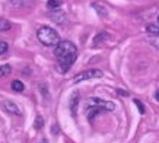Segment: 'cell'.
<instances>
[{"label":"cell","instance_id":"obj_16","mask_svg":"<svg viewBox=\"0 0 159 143\" xmlns=\"http://www.w3.org/2000/svg\"><path fill=\"white\" fill-rule=\"evenodd\" d=\"M43 126H44V120H43V117H37V118H35L34 127H35L37 130H39V129H43Z\"/></svg>","mask_w":159,"mask_h":143},{"label":"cell","instance_id":"obj_8","mask_svg":"<svg viewBox=\"0 0 159 143\" xmlns=\"http://www.w3.org/2000/svg\"><path fill=\"white\" fill-rule=\"evenodd\" d=\"M77 104H79V94L75 92L70 98V111L73 115H76V110H77Z\"/></svg>","mask_w":159,"mask_h":143},{"label":"cell","instance_id":"obj_3","mask_svg":"<svg viewBox=\"0 0 159 143\" xmlns=\"http://www.w3.org/2000/svg\"><path fill=\"white\" fill-rule=\"evenodd\" d=\"M37 37H38L39 43L45 47H53L60 43V35L56 29L50 28V26H39L37 31Z\"/></svg>","mask_w":159,"mask_h":143},{"label":"cell","instance_id":"obj_5","mask_svg":"<svg viewBox=\"0 0 159 143\" xmlns=\"http://www.w3.org/2000/svg\"><path fill=\"white\" fill-rule=\"evenodd\" d=\"M2 107H3V110L7 111L9 114H13V115H22V111L18 105L12 102V101H3L2 102Z\"/></svg>","mask_w":159,"mask_h":143},{"label":"cell","instance_id":"obj_2","mask_svg":"<svg viewBox=\"0 0 159 143\" xmlns=\"http://www.w3.org/2000/svg\"><path fill=\"white\" fill-rule=\"evenodd\" d=\"M116 105L111 101H104L101 98H89L86 101V117L89 121H92L98 114L104 111H112Z\"/></svg>","mask_w":159,"mask_h":143},{"label":"cell","instance_id":"obj_22","mask_svg":"<svg viewBox=\"0 0 159 143\" xmlns=\"http://www.w3.org/2000/svg\"><path fill=\"white\" fill-rule=\"evenodd\" d=\"M158 25H159V16H158Z\"/></svg>","mask_w":159,"mask_h":143},{"label":"cell","instance_id":"obj_17","mask_svg":"<svg viewBox=\"0 0 159 143\" xmlns=\"http://www.w3.org/2000/svg\"><path fill=\"white\" fill-rule=\"evenodd\" d=\"M7 48H9V45H7V43H6V41H0V56L6 54Z\"/></svg>","mask_w":159,"mask_h":143},{"label":"cell","instance_id":"obj_20","mask_svg":"<svg viewBox=\"0 0 159 143\" xmlns=\"http://www.w3.org/2000/svg\"><path fill=\"white\" fill-rule=\"evenodd\" d=\"M156 99H158V101H159V91H158V92H156Z\"/></svg>","mask_w":159,"mask_h":143},{"label":"cell","instance_id":"obj_13","mask_svg":"<svg viewBox=\"0 0 159 143\" xmlns=\"http://www.w3.org/2000/svg\"><path fill=\"white\" fill-rule=\"evenodd\" d=\"M146 31L149 34H152V35H156V37H159V25H148L146 26Z\"/></svg>","mask_w":159,"mask_h":143},{"label":"cell","instance_id":"obj_7","mask_svg":"<svg viewBox=\"0 0 159 143\" xmlns=\"http://www.w3.org/2000/svg\"><path fill=\"white\" fill-rule=\"evenodd\" d=\"M107 39H110V35H108L107 32H101V34H98L97 37L93 38L92 47H99V45H102V44L105 43Z\"/></svg>","mask_w":159,"mask_h":143},{"label":"cell","instance_id":"obj_19","mask_svg":"<svg viewBox=\"0 0 159 143\" xmlns=\"http://www.w3.org/2000/svg\"><path fill=\"white\" fill-rule=\"evenodd\" d=\"M118 94H120V95H125V96L129 95V94H127V92H124V91H118Z\"/></svg>","mask_w":159,"mask_h":143},{"label":"cell","instance_id":"obj_14","mask_svg":"<svg viewBox=\"0 0 159 143\" xmlns=\"http://www.w3.org/2000/svg\"><path fill=\"white\" fill-rule=\"evenodd\" d=\"M10 72H12V67H10L9 64H3V66H0V77L7 76Z\"/></svg>","mask_w":159,"mask_h":143},{"label":"cell","instance_id":"obj_6","mask_svg":"<svg viewBox=\"0 0 159 143\" xmlns=\"http://www.w3.org/2000/svg\"><path fill=\"white\" fill-rule=\"evenodd\" d=\"M50 18H51L56 24H63V22L66 21V13H64L63 10H60V9H56V10L51 12Z\"/></svg>","mask_w":159,"mask_h":143},{"label":"cell","instance_id":"obj_1","mask_svg":"<svg viewBox=\"0 0 159 143\" xmlns=\"http://www.w3.org/2000/svg\"><path fill=\"white\" fill-rule=\"evenodd\" d=\"M54 56L58 60V70L61 73H66L76 62L77 48L70 41H60L54 48Z\"/></svg>","mask_w":159,"mask_h":143},{"label":"cell","instance_id":"obj_18","mask_svg":"<svg viewBox=\"0 0 159 143\" xmlns=\"http://www.w3.org/2000/svg\"><path fill=\"white\" fill-rule=\"evenodd\" d=\"M134 104L137 105V108H139V111H140V114H145V105L142 104L139 99H134Z\"/></svg>","mask_w":159,"mask_h":143},{"label":"cell","instance_id":"obj_9","mask_svg":"<svg viewBox=\"0 0 159 143\" xmlns=\"http://www.w3.org/2000/svg\"><path fill=\"white\" fill-rule=\"evenodd\" d=\"M61 5H63V0H48V2H47V7H48L50 10L60 9Z\"/></svg>","mask_w":159,"mask_h":143},{"label":"cell","instance_id":"obj_10","mask_svg":"<svg viewBox=\"0 0 159 143\" xmlns=\"http://www.w3.org/2000/svg\"><path fill=\"white\" fill-rule=\"evenodd\" d=\"M92 6H93V9L99 13V16H107V15H108V12H107V9L102 6V3H93Z\"/></svg>","mask_w":159,"mask_h":143},{"label":"cell","instance_id":"obj_15","mask_svg":"<svg viewBox=\"0 0 159 143\" xmlns=\"http://www.w3.org/2000/svg\"><path fill=\"white\" fill-rule=\"evenodd\" d=\"M148 43H149L155 50H158L159 51V37H150V38L148 39Z\"/></svg>","mask_w":159,"mask_h":143},{"label":"cell","instance_id":"obj_21","mask_svg":"<svg viewBox=\"0 0 159 143\" xmlns=\"http://www.w3.org/2000/svg\"><path fill=\"white\" fill-rule=\"evenodd\" d=\"M43 143H47V140H43Z\"/></svg>","mask_w":159,"mask_h":143},{"label":"cell","instance_id":"obj_4","mask_svg":"<svg viewBox=\"0 0 159 143\" xmlns=\"http://www.w3.org/2000/svg\"><path fill=\"white\" fill-rule=\"evenodd\" d=\"M102 76H104L102 70H99V69H91V70L82 72V73L76 75V76L73 77V82H75V83H79V82L89 81V79H99V77H102Z\"/></svg>","mask_w":159,"mask_h":143},{"label":"cell","instance_id":"obj_11","mask_svg":"<svg viewBox=\"0 0 159 143\" xmlns=\"http://www.w3.org/2000/svg\"><path fill=\"white\" fill-rule=\"evenodd\" d=\"M12 28V24H10L9 21L3 19V18H0V32H5V31H9Z\"/></svg>","mask_w":159,"mask_h":143},{"label":"cell","instance_id":"obj_12","mask_svg":"<svg viewBox=\"0 0 159 143\" xmlns=\"http://www.w3.org/2000/svg\"><path fill=\"white\" fill-rule=\"evenodd\" d=\"M12 89L16 92H22L25 89V85L20 81H13L12 82Z\"/></svg>","mask_w":159,"mask_h":143}]
</instances>
